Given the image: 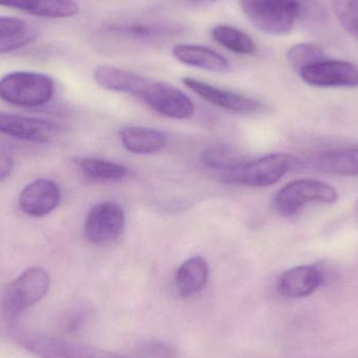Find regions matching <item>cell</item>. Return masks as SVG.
I'll use <instances>...</instances> for the list:
<instances>
[{
  "instance_id": "5",
  "label": "cell",
  "mask_w": 358,
  "mask_h": 358,
  "mask_svg": "<svg viewBox=\"0 0 358 358\" xmlns=\"http://www.w3.org/2000/svg\"><path fill=\"white\" fill-rule=\"evenodd\" d=\"M19 341L25 349L39 358H129L54 336H23Z\"/></svg>"
},
{
  "instance_id": "16",
  "label": "cell",
  "mask_w": 358,
  "mask_h": 358,
  "mask_svg": "<svg viewBox=\"0 0 358 358\" xmlns=\"http://www.w3.org/2000/svg\"><path fill=\"white\" fill-rule=\"evenodd\" d=\"M106 31L134 40L155 41L176 37L182 33V27L170 22H130L108 25Z\"/></svg>"
},
{
  "instance_id": "25",
  "label": "cell",
  "mask_w": 358,
  "mask_h": 358,
  "mask_svg": "<svg viewBox=\"0 0 358 358\" xmlns=\"http://www.w3.org/2000/svg\"><path fill=\"white\" fill-rule=\"evenodd\" d=\"M334 10L342 27L358 39V0H332Z\"/></svg>"
},
{
  "instance_id": "29",
  "label": "cell",
  "mask_w": 358,
  "mask_h": 358,
  "mask_svg": "<svg viewBox=\"0 0 358 358\" xmlns=\"http://www.w3.org/2000/svg\"><path fill=\"white\" fill-rule=\"evenodd\" d=\"M87 315L85 311L82 310L75 311V313H71L69 317H67L66 323H65V328H66L67 331H79L82 326L85 324Z\"/></svg>"
},
{
  "instance_id": "15",
  "label": "cell",
  "mask_w": 358,
  "mask_h": 358,
  "mask_svg": "<svg viewBox=\"0 0 358 358\" xmlns=\"http://www.w3.org/2000/svg\"><path fill=\"white\" fill-rule=\"evenodd\" d=\"M0 6L50 19L69 18L79 13L73 0H0Z\"/></svg>"
},
{
  "instance_id": "24",
  "label": "cell",
  "mask_w": 358,
  "mask_h": 358,
  "mask_svg": "<svg viewBox=\"0 0 358 358\" xmlns=\"http://www.w3.org/2000/svg\"><path fill=\"white\" fill-rule=\"evenodd\" d=\"M288 62L296 73L325 60V52L320 46L311 43H298L287 50Z\"/></svg>"
},
{
  "instance_id": "6",
  "label": "cell",
  "mask_w": 358,
  "mask_h": 358,
  "mask_svg": "<svg viewBox=\"0 0 358 358\" xmlns=\"http://www.w3.org/2000/svg\"><path fill=\"white\" fill-rule=\"evenodd\" d=\"M125 213L117 202L104 201L94 206L86 217V239L96 245L110 243L125 227Z\"/></svg>"
},
{
  "instance_id": "8",
  "label": "cell",
  "mask_w": 358,
  "mask_h": 358,
  "mask_svg": "<svg viewBox=\"0 0 358 358\" xmlns=\"http://www.w3.org/2000/svg\"><path fill=\"white\" fill-rule=\"evenodd\" d=\"M301 79L315 87H357L358 67L343 60H325L310 65L299 73Z\"/></svg>"
},
{
  "instance_id": "13",
  "label": "cell",
  "mask_w": 358,
  "mask_h": 358,
  "mask_svg": "<svg viewBox=\"0 0 358 358\" xmlns=\"http://www.w3.org/2000/svg\"><path fill=\"white\" fill-rule=\"evenodd\" d=\"M324 281V273L317 265H301L284 271L277 282V290L287 299L306 298Z\"/></svg>"
},
{
  "instance_id": "14",
  "label": "cell",
  "mask_w": 358,
  "mask_h": 358,
  "mask_svg": "<svg viewBox=\"0 0 358 358\" xmlns=\"http://www.w3.org/2000/svg\"><path fill=\"white\" fill-rule=\"evenodd\" d=\"M94 79L98 85L110 92L131 96H142L150 79L113 66H99L94 69Z\"/></svg>"
},
{
  "instance_id": "12",
  "label": "cell",
  "mask_w": 358,
  "mask_h": 358,
  "mask_svg": "<svg viewBox=\"0 0 358 358\" xmlns=\"http://www.w3.org/2000/svg\"><path fill=\"white\" fill-rule=\"evenodd\" d=\"M182 83L200 98L227 110L234 113H254L259 110L261 107L260 102L255 99L229 90H220L194 78H182Z\"/></svg>"
},
{
  "instance_id": "11",
  "label": "cell",
  "mask_w": 358,
  "mask_h": 358,
  "mask_svg": "<svg viewBox=\"0 0 358 358\" xmlns=\"http://www.w3.org/2000/svg\"><path fill=\"white\" fill-rule=\"evenodd\" d=\"M58 126L46 120L0 113V134L29 142L48 143L58 132Z\"/></svg>"
},
{
  "instance_id": "28",
  "label": "cell",
  "mask_w": 358,
  "mask_h": 358,
  "mask_svg": "<svg viewBox=\"0 0 358 358\" xmlns=\"http://www.w3.org/2000/svg\"><path fill=\"white\" fill-rule=\"evenodd\" d=\"M14 169V159L6 149L0 147V182L10 176Z\"/></svg>"
},
{
  "instance_id": "31",
  "label": "cell",
  "mask_w": 358,
  "mask_h": 358,
  "mask_svg": "<svg viewBox=\"0 0 358 358\" xmlns=\"http://www.w3.org/2000/svg\"><path fill=\"white\" fill-rule=\"evenodd\" d=\"M355 214H357V216L358 217V199L357 200V202H355Z\"/></svg>"
},
{
  "instance_id": "21",
  "label": "cell",
  "mask_w": 358,
  "mask_h": 358,
  "mask_svg": "<svg viewBox=\"0 0 358 358\" xmlns=\"http://www.w3.org/2000/svg\"><path fill=\"white\" fill-rule=\"evenodd\" d=\"M315 165L322 171L340 176H358V147L325 151Z\"/></svg>"
},
{
  "instance_id": "7",
  "label": "cell",
  "mask_w": 358,
  "mask_h": 358,
  "mask_svg": "<svg viewBox=\"0 0 358 358\" xmlns=\"http://www.w3.org/2000/svg\"><path fill=\"white\" fill-rule=\"evenodd\" d=\"M140 98L153 110L170 119L187 120L194 115L189 96L166 82L150 79Z\"/></svg>"
},
{
  "instance_id": "4",
  "label": "cell",
  "mask_w": 358,
  "mask_h": 358,
  "mask_svg": "<svg viewBox=\"0 0 358 358\" xmlns=\"http://www.w3.org/2000/svg\"><path fill=\"white\" fill-rule=\"evenodd\" d=\"M338 198V191L329 183L317 179H299L278 192L273 206L283 216H292L307 204H331L336 202Z\"/></svg>"
},
{
  "instance_id": "23",
  "label": "cell",
  "mask_w": 358,
  "mask_h": 358,
  "mask_svg": "<svg viewBox=\"0 0 358 358\" xmlns=\"http://www.w3.org/2000/svg\"><path fill=\"white\" fill-rule=\"evenodd\" d=\"M80 168L88 178L100 180H120L126 178L128 171L123 165L99 159H82Z\"/></svg>"
},
{
  "instance_id": "20",
  "label": "cell",
  "mask_w": 358,
  "mask_h": 358,
  "mask_svg": "<svg viewBox=\"0 0 358 358\" xmlns=\"http://www.w3.org/2000/svg\"><path fill=\"white\" fill-rule=\"evenodd\" d=\"M201 159L210 169L238 176L246 165L244 155L229 145L218 144L208 147L202 152Z\"/></svg>"
},
{
  "instance_id": "10",
  "label": "cell",
  "mask_w": 358,
  "mask_h": 358,
  "mask_svg": "<svg viewBox=\"0 0 358 358\" xmlns=\"http://www.w3.org/2000/svg\"><path fill=\"white\" fill-rule=\"evenodd\" d=\"M60 187L50 179H37L27 185L19 196V208L27 216L40 217L50 214L60 202Z\"/></svg>"
},
{
  "instance_id": "30",
  "label": "cell",
  "mask_w": 358,
  "mask_h": 358,
  "mask_svg": "<svg viewBox=\"0 0 358 358\" xmlns=\"http://www.w3.org/2000/svg\"><path fill=\"white\" fill-rule=\"evenodd\" d=\"M219 1V0H185L189 6H208V4L215 3V2Z\"/></svg>"
},
{
  "instance_id": "9",
  "label": "cell",
  "mask_w": 358,
  "mask_h": 358,
  "mask_svg": "<svg viewBox=\"0 0 358 358\" xmlns=\"http://www.w3.org/2000/svg\"><path fill=\"white\" fill-rule=\"evenodd\" d=\"M298 165V159L286 153H273L246 164L239 180L250 187H264L275 185Z\"/></svg>"
},
{
  "instance_id": "19",
  "label": "cell",
  "mask_w": 358,
  "mask_h": 358,
  "mask_svg": "<svg viewBox=\"0 0 358 358\" xmlns=\"http://www.w3.org/2000/svg\"><path fill=\"white\" fill-rule=\"evenodd\" d=\"M208 264L200 256L192 257L178 267L176 285L179 296L189 298L203 289L208 279Z\"/></svg>"
},
{
  "instance_id": "27",
  "label": "cell",
  "mask_w": 358,
  "mask_h": 358,
  "mask_svg": "<svg viewBox=\"0 0 358 358\" xmlns=\"http://www.w3.org/2000/svg\"><path fill=\"white\" fill-rule=\"evenodd\" d=\"M27 27V22L17 17L0 16V40L16 35Z\"/></svg>"
},
{
  "instance_id": "26",
  "label": "cell",
  "mask_w": 358,
  "mask_h": 358,
  "mask_svg": "<svg viewBox=\"0 0 358 358\" xmlns=\"http://www.w3.org/2000/svg\"><path fill=\"white\" fill-rule=\"evenodd\" d=\"M39 31L35 27L27 25L23 31L6 39L0 40V55L8 54L20 50L35 41Z\"/></svg>"
},
{
  "instance_id": "22",
  "label": "cell",
  "mask_w": 358,
  "mask_h": 358,
  "mask_svg": "<svg viewBox=\"0 0 358 358\" xmlns=\"http://www.w3.org/2000/svg\"><path fill=\"white\" fill-rule=\"evenodd\" d=\"M212 35L217 43L236 54L252 55L256 52V44L252 38L231 25H217L213 29Z\"/></svg>"
},
{
  "instance_id": "18",
  "label": "cell",
  "mask_w": 358,
  "mask_h": 358,
  "mask_svg": "<svg viewBox=\"0 0 358 358\" xmlns=\"http://www.w3.org/2000/svg\"><path fill=\"white\" fill-rule=\"evenodd\" d=\"M172 52L179 62L189 66L214 73H225L231 69L224 57L206 46L178 44L174 46Z\"/></svg>"
},
{
  "instance_id": "1",
  "label": "cell",
  "mask_w": 358,
  "mask_h": 358,
  "mask_svg": "<svg viewBox=\"0 0 358 358\" xmlns=\"http://www.w3.org/2000/svg\"><path fill=\"white\" fill-rule=\"evenodd\" d=\"M50 280L41 267H31L8 283L0 296V308L6 323L15 326L21 315L48 294Z\"/></svg>"
},
{
  "instance_id": "3",
  "label": "cell",
  "mask_w": 358,
  "mask_h": 358,
  "mask_svg": "<svg viewBox=\"0 0 358 358\" xmlns=\"http://www.w3.org/2000/svg\"><path fill=\"white\" fill-rule=\"evenodd\" d=\"M244 15L264 33L288 35L300 10L298 0H240Z\"/></svg>"
},
{
  "instance_id": "2",
  "label": "cell",
  "mask_w": 358,
  "mask_h": 358,
  "mask_svg": "<svg viewBox=\"0 0 358 358\" xmlns=\"http://www.w3.org/2000/svg\"><path fill=\"white\" fill-rule=\"evenodd\" d=\"M54 92V81L45 73L13 71L0 79V99L15 106H43L52 100Z\"/></svg>"
},
{
  "instance_id": "17",
  "label": "cell",
  "mask_w": 358,
  "mask_h": 358,
  "mask_svg": "<svg viewBox=\"0 0 358 358\" xmlns=\"http://www.w3.org/2000/svg\"><path fill=\"white\" fill-rule=\"evenodd\" d=\"M124 148L134 155H153L167 145V136L153 128L127 126L120 130Z\"/></svg>"
}]
</instances>
